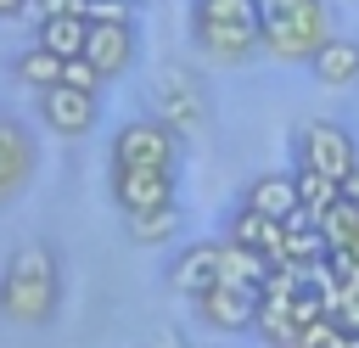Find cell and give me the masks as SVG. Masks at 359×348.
Instances as JSON below:
<instances>
[{
	"label": "cell",
	"instance_id": "17",
	"mask_svg": "<svg viewBox=\"0 0 359 348\" xmlns=\"http://www.w3.org/2000/svg\"><path fill=\"white\" fill-rule=\"evenodd\" d=\"M34 39L50 45L56 56H84V45H90V17H79V11H45V22L34 28Z\"/></svg>",
	"mask_w": 359,
	"mask_h": 348
},
{
	"label": "cell",
	"instance_id": "25",
	"mask_svg": "<svg viewBox=\"0 0 359 348\" xmlns=\"http://www.w3.org/2000/svg\"><path fill=\"white\" fill-rule=\"evenodd\" d=\"M146 348H191L180 331H168V326H157V331H146Z\"/></svg>",
	"mask_w": 359,
	"mask_h": 348
},
{
	"label": "cell",
	"instance_id": "9",
	"mask_svg": "<svg viewBox=\"0 0 359 348\" xmlns=\"http://www.w3.org/2000/svg\"><path fill=\"white\" fill-rule=\"evenodd\" d=\"M151 112L168 118L180 135H185V129H202V123H208V90L196 84V73L168 67V73L157 79V90H151Z\"/></svg>",
	"mask_w": 359,
	"mask_h": 348
},
{
	"label": "cell",
	"instance_id": "8",
	"mask_svg": "<svg viewBox=\"0 0 359 348\" xmlns=\"http://www.w3.org/2000/svg\"><path fill=\"white\" fill-rule=\"evenodd\" d=\"M34 168H39V140H34V129H28L22 118L0 112V208L22 196V185L34 180Z\"/></svg>",
	"mask_w": 359,
	"mask_h": 348
},
{
	"label": "cell",
	"instance_id": "10",
	"mask_svg": "<svg viewBox=\"0 0 359 348\" xmlns=\"http://www.w3.org/2000/svg\"><path fill=\"white\" fill-rule=\"evenodd\" d=\"M39 112H45V129L79 140L101 123V90H79V84H50L39 90Z\"/></svg>",
	"mask_w": 359,
	"mask_h": 348
},
{
	"label": "cell",
	"instance_id": "3",
	"mask_svg": "<svg viewBox=\"0 0 359 348\" xmlns=\"http://www.w3.org/2000/svg\"><path fill=\"white\" fill-rule=\"evenodd\" d=\"M331 0H264V51L280 62H309L337 28Z\"/></svg>",
	"mask_w": 359,
	"mask_h": 348
},
{
	"label": "cell",
	"instance_id": "14",
	"mask_svg": "<svg viewBox=\"0 0 359 348\" xmlns=\"http://www.w3.org/2000/svg\"><path fill=\"white\" fill-rule=\"evenodd\" d=\"M224 236H230V241H247V247L269 253V264H280V247H286V219L258 213V208H247V202H241V208L224 219Z\"/></svg>",
	"mask_w": 359,
	"mask_h": 348
},
{
	"label": "cell",
	"instance_id": "26",
	"mask_svg": "<svg viewBox=\"0 0 359 348\" xmlns=\"http://www.w3.org/2000/svg\"><path fill=\"white\" fill-rule=\"evenodd\" d=\"M342 196H353V202H359V163L342 174Z\"/></svg>",
	"mask_w": 359,
	"mask_h": 348
},
{
	"label": "cell",
	"instance_id": "12",
	"mask_svg": "<svg viewBox=\"0 0 359 348\" xmlns=\"http://www.w3.org/2000/svg\"><path fill=\"white\" fill-rule=\"evenodd\" d=\"M219 286V241H185L168 258V292L180 297H202Z\"/></svg>",
	"mask_w": 359,
	"mask_h": 348
},
{
	"label": "cell",
	"instance_id": "4",
	"mask_svg": "<svg viewBox=\"0 0 359 348\" xmlns=\"http://www.w3.org/2000/svg\"><path fill=\"white\" fill-rule=\"evenodd\" d=\"M174 157H180V129L157 112L112 129V163L123 168H174Z\"/></svg>",
	"mask_w": 359,
	"mask_h": 348
},
{
	"label": "cell",
	"instance_id": "15",
	"mask_svg": "<svg viewBox=\"0 0 359 348\" xmlns=\"http://www.w3.org/2000/svg\"><path fill=\"white\" fill-rule=\"evenodd\" d=\"M325 253H331V241H325L320 219L297 208V213L286 219V247H280V264H286V269H314V264H325ZM280 264H275V269H280Z\"/></svg>",
	"mask_w": 359,
	"mask_h": 348
},
{
	"label": "cell",
	"instance_id": "13",
	"mask_svg": "<svg viewBox=\"0 0 359 348\" xmlns=\"http://www.w3.org/2000/svg\"><path fill=\"white\" fill-rule=\"evenodd\" d=\"M303 67L314 73V84H325V90H348V84H359V39L331 34Z\"/></svg>",
	"mask_w": 359,
	"mask_h": 348
},
{
	"label": "cell",
	"instance_id": "27",
	"mask_svg": "<svg viewBox=\"0 0 359 348\" xmlns=\"http://www.w3.org/2000/svg\"><path fill=\"white\" fill-rule=\"evenodd\" d=\"M28 11V0H0V22H11V17H22Z\"/></svg>",
	"mask_w": 359,
	"mask_h": 348
},
{
	"label": "cell",
	"instance_id": "16",
	"mask_svg": "<svg viewBox=\"0 0 359 348\" xmlns=\"http://www.w3.org/2000/svg\"><path fill=\"white\" fill-rule=\"evenodd\" d=\"M241 202H247V208H258V213L292 219V213L303 208V202H297V174H292V168H280V174H258V180H247Z\"/></svg>",
	"mask_w": 359,
	"mask_h": 348
},
{
	"label": "cell",
	"instance_id": "2",
	"mask_svg": "<svg viewBox=\"0 0 359 348\" xmlns=\"http://www.w3.org/2000/svg\"><path fill=\"white\" fill-rule=\"evenodd\" d=\"M185 22L208 62L241 67L252 51H264V0H191Z\"/></svg>",
	"mask_w": 359,
	"mask_h": 348
},
{
	"label": "cell",
	"instance_id": "19",
	"mask_svg": "<svg viewBox=\"0 0 359 348\" xmlns=\"http://www.w3.org/2000/svg\"><path fill=\"white\" fill-rule=\"evenodd\" d=\"M292 174H297V202H303V213L325 219L331 202L342 196V180H331V174H320V168H309V163H292Z\"/></svg>",
	"mask_w": 359,
	"mask_h": 348
},
{
	"label": "cell",
	"instance_id": "21",
	"mask_svg": "<svg viewBox=\"0 0 359 348\" xmlns=\"http://www.w3.org/2000/svg\"><path fill=\"white\" fill-rule=\"evenodd\" d=\"M174 225H180V208H157V213L129 219V236H135V241H168Z\"/></svg>",
	"mask_w": 359,
	"mask_h": 348
},
{
	"label": "cell",
	"instance_id": "7",
	"mask_svg": "<svg viewBox=\"0 0 359 348\" xmlns=\"http://www.w3.org/2000/svg\"><path fill=\"white\" fill-rule=\"evenodd\" d=\"M196 303V320L208 331H252L258 326V303H264V286H241V281H219L213 292L191 297Z\"/></svg>",
	"mask_w": 359,
	"mask_h": 348
},
{
	"label": "cell",
	"instance_id": "23",
	"mask_svg": "<svg viewBox=\"0 0 359 348\" xmlns=\"http://www.w3.org/2000/svg\"><path fill=\"white\" fill-rule=\"evenodd\" d=\"M62 84H79V90H101L107 79L95 73V62H90V56H67V67H62Z\"/></svg>",
	"mask_w": 359,
	"mask_h": 348
},
{
	"label": "cell",
	"instance_id": "5",
	"mask_svg": "<svg viewBox=\"0 0 359 348\" xmlns=\"http://www.w3.org/2000/svg\"><path fill=\"white\" fill-rule=\"evenodd\" d=\"M292 157L309 163V168H320V174H331V180H342V174L359 163V146H353V135H348L342 123L314 118V123H297V135H292Z\"/></svg>",
	"mask_w": 359,
	"mask_h": 348
},
{
	"label": "cell",
	"instance_id": "28",
	"mask_svg": "<svg viewBox=\"0 0 359 348\" xmlns=\"http://www.w3.org/2000/svg\"><path fill=\"white\" fill-rule=\"evenodd\" d=\"M297 348H314V342H309V337H303V342H297Z\"/></svg>",
	"mask_w": 359,
	"mask_h": 348
},
{
	"label": "cell",
	"instance_id": "24",
	"mask_svg": "<svg viewBox=\"0 0 359 348\" xmlns=\"http://www.w3.org/2000/svg\"><path fill=\"white\" fill-rule=\"evenodd\" d=\"M331 314H337V320H342L348 331H359V292H348V297H342V303H337Z\"/></svg>",
	"mask_w": 359,
	"mask_h": 348
},
{
	"label": "cell",
	"instance_id": "11",
	"mask_svg": "<svg viewBox=\"0 0 359 348\" xmlns=\"http://www.w3.org/2000/svg\"><path fill=\"white\" fill-rule=\"evenodd\" d=\"M84 56L95 62L101 79H123V73L135 67V56H140L135 17H129V22H90V45H84Z\"/></svg>",
	"mask_w": 359,
	"mask_h": 348
},
{
	"label": "cell",
	"instance_id": "22",
	"mask_svg": "<svg viewBox=\"0 0 359 348\" xmlns=\"http://www.w3.org/2000/svg\"><path fill=\"white\" fill-rule=\"evenodd\" d=\"M79 17H90V22H129L135 6H129V0H84Z\"/></svg>",
	"mask_w": 359,
	"mask_h": 348
},
{
	"label": "cell",
	"instance_id": "18",
	"mask_svg": "<svg viewBox=\"0 0 359 348\" xmlns=\"http://www.w3.org/2000/svg\"><path fill=\"white\" fill-rule=\"evenodd\" d=\"M62 67H67V56H56L50 45H39V39H34V45H28V51L11 62V79H17L22 90H34V95H39V90L62 84Z\"/></svg>",
	"mask_w": 359,
	"mask_h": 348
},
{
	"label": "cell",
	"instance_id": "20",
	"mask_svg": "<svg viewBox=\"0 0 359 348\" xmlns=\"http://www.w3.org/2000/svg\"><path fill=\"white\" fill-rule=\"evenodd\" d=\"M320 230H325L331 247H353V241H359V202H353V196H337L331 213L320 219Z\"/></svg>",
	"mask_w": 359,
	"mask_h": 348
},
{
	"label": "cell",
	"instance_id": "29",
	"mask_svg": "<svg viewBox=\"0 0 359 348\" xmlns=\"http://www.w3.org/2000/svg\"><path fill=\"white\" fill-rule=\"evenodd\" d=\"M353 253H359V241H353Z\"/></svg>",
	"mask_w": 359,
	"mask_h": 348
},
{
	"label": "cell",
	"instance_id": "6",
	"mask_svg": "<svg viewBox=\"0 0 359 348\" xmlns=\"http://www.w3.org/2000/svg\"><path fill=\"white\" fill-rule=\"evenodd\" d=\"M112 202L123 219H140V213H157V208H180L174 196V168H123L112 163V180H107Z\"/></svg>",
	"mask_w": 359,
	"mask_h": 348
},
{
	"label": "cell",
	"instance_id": "1",
	"mask_svg": "<svg viewBox=\"0 0 359 348\" xmlns=\"http://www.w3.org/2000/svg\"><path fill=\"white\" fill-rule=\"evenodd\" d=\"M62 303V264L56 247L45 241H22L6 269H0V314L11 326H45Z\"/></svg>",
	"mask_w": 359,
	"mask_h": 348
}]
</instances>
